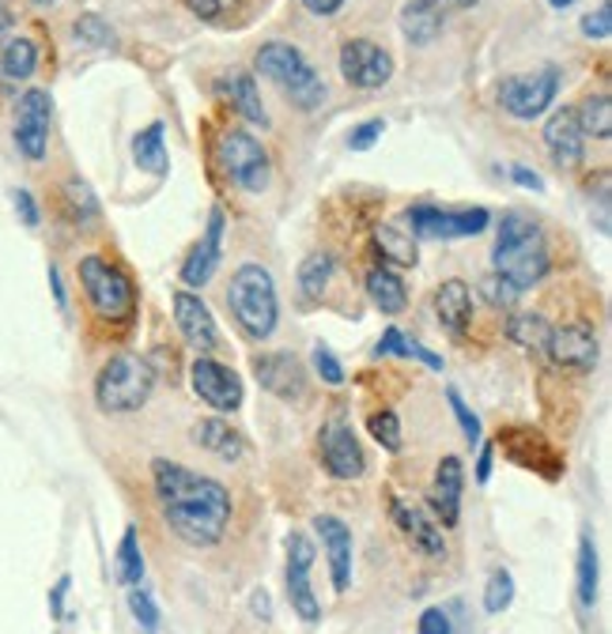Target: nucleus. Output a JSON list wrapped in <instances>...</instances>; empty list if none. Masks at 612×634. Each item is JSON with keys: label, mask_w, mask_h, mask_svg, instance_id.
I'll list each match as a JSON object with an SVG mask.
<instances>
[{"label": "nucleus", "mask_w": 612, "mask_h": 634, "mask_svg": "<svg viewBox=\"0 0 612 634\" xmlns=\"http://www.w3.org/2000/svg\"><path fill=\"white\" fill-rule=\"evenodd\" d=\"M341 80L355 91H378L394 80V53L374 39H349L336 53Z\"/></svg>", "instance_id": "9b49d317"}, {"label": "nucleus", "mask_w": 612, "mask_h": 634, "mask_svg": "<svg viewBox=\"0 0 612 634\" xmlns=\"http://www.w3.org/2000/svg\"><path fill=\"white\" fill-rule=\"evenodd\" d=\"M216 163L227 181L250 197H261L272 181V159L250 128H224V136L216 141Z\"/></svg>", "instance_id": "0eeeda50"}, {"label": "nucleus", "mask_w": 612, "mask_h": 634, "mask_svg": "<svg viewBox=\"0 0 612 634\" xmlns=\"http://www.w3.org/2000/svg\"><path fill=\"white\" fill-rule=\"evenodd\" d=\"M491 472H496V443H480V457H477V484H488Z\"/></svg>", "instance_id": "4d7b16f0"}, {"label": "nucleus", "mask_w": 612, "mask_h": 634, "mask_svg": "<svg viewBox=\"0 0 612 634\" xmlns=\"http://www.w3.org/2000/svg\"><path fill=\"white\" fill-rule=\"evenodd\" d=\"M598 582H601V563H598V544L590 532L579 537V559H574V593H579L582 609L598 604Z\"/></svg>", "instance_id": "7c9ffc66"}, {"label": "nucleus", "mask_w": 612, "mask_h": 634, "mask_svg": "<svg viewBox=\"0 0 612 634\" xmlns=\"http://www.w3.org/2000/svg\"><path fill=\"white\" fill-rule=\"evenodd\" d=\"M253 72L269 80V84H277L299 110H318L329 95L325 80L318 76V69L295 42H264L253 53Z\"/></svg>", "instance_id": "20e7f679"}, {"label": "nucleus", "mask_w": 612, "mask_h": 634, "mask_svg": "<svg viewBox=\"0 0 612 634\" xmlns=\"http://www.w3.org/2000/svg\"><path fill=\"white\" fill-rule=\"evenodd\" d=\"M219 4H224V12H227V8H231V4H235V0H219Z\"/></svg>", "instance_id": "69168bd1"}, {"label": "nucleus", "mask_w": 612, "mask_h": 634, "mask_svg": "<svg viewBox=\"0 0 612 634\" xmlns=\"http://www.w3.org/2000/svg\"><path fill=\"white\" fill-rule=\"evenodd\" d=\"M227 310H231L235 325L250 340H269L280 325V295L272 272L258 261H246L231 272L227 283Z\"/></svg>", "instance_id": "7ed1b4c3"}, {"label": "nucleus", "mask_w": 612, "mask_h": 634, "mask_svg": "<svg viewBox=\"0 0 612 634\" xmlns=\"http://www.w3.org/2000/svg\"><path fill=\"white\" fill-rule=\"evenodd\" d=\"M480 0H443L446 12H469V8H477Z\"/></svg>", "instance_id": "680f3d73"}, {"label": "nucleus", "mask_w": 612, "mask_h": 634, "mask_svg": "<svg viewBox=\"0 0 612 634\" xmlns=\"http://www.w3.org/2000/svg\"><path fill=\"white\" fill-rule=\"evenodd\" d=\"M416 634H454L450 615H446L443 609H424V612H419Z\"/></svg>", "instance_id": "3c124183"}, {"label": "nucleus", "mask_w": 612, "mask_h": 634, "mask_svg": "<svg viewBox=\"0 0 612 634\" xmlns=\"http://www.w3.org/2000/svg\"><path fill=\"white\" fill-rule=\"evenodd\" d=\"M390 518L401 529V537L408 540V548L424 559H446V537L443 526L427 513L424 507H413L405 499H390Z\"/></svg>", "instance_id": "a211bd4d"}, {"label": "nucleus", "mask_w": 612, "mask_h": 634, "mask_svg": "<svg viewBox=\"0 0 612 634\" xmlns=\"http://www.w3.org/2000/svg\"><path fill=\"white\" fill-rule=\"evenodd\" d=\"M574 0H548V8H556V12H563V8H571Z\"/></svg>", "instance_id": "e2e57ef3"}, {"label": "nucleus", "mask_w": 612, "mask_h": 634, "mask_svg": "<svg viewBox=\"0 0 612 634\" xmlns=\"http://www.w3.org/2000/svg\"><path fill=\"white\" fill-rule=\"evenodd\" d=\"M167 125L163 122H148L144 128H136L133 136V163L141 170L155 174V178H167L170 174V155H167Z\"/></svg>", "instance_id": "c85d7f7f"}, {"label": "nucleus", "mask_w": 612, "mask_h": 634, "mask_svg": "<svg viewBox=\"0 0 612 634\" xmlns=\"http://www.w3.org/2000/svg\"><path fill=\"white\" fill-rule=\"evenodd\" d=\"M194 443H197L200 449H208L212 457H219V461H239V457L246 454L242 435H239V430H235L224 416L197 419V423H194Z\"/></svg>", "instance_id": "cd10ccee"}, {"label": "nucleus", "mask_w": 612, "mask_h": 634, "mask_svg": "<svg viewBox=\"0 0 612 634\" xmlns=\"http://www.w3.org/2000/svg\"><path fill=\"white\" fill-rule=\"evenodd\" d=\"M12 23H15L12 8H8V0H0V39H4V34L12 31Z\"/></svg>", "instance_id": "052dcab7"}, {"label": "nucleus", "mask_w": 612, "mask_h": 634, "mask_svg": "<svg viewBox=\"0 0 612 634\" xmlns=\"http://www.w3.org/2000/svg\"><path fill=\"white\" fill-rule=\"evenodd\" d=\"M510 604H515V574L496 567V571L488 574V585H484V612L504 615Z\"/></svg>", "instance_id": "58836bf2"}, {"label": "nucleus", "mask_w": 612, "mask_h": 634, "mask_svg": "<svg viewBox=\"0 0 612 634\" xmlns=\"http://www.w3.org/2000/svg\"><path fill=\"white\" fill-rule=\"evenodd\" d=\"M446 404H450V412H454V419H458V427H461V435H465V443L469 446H480L484 443V427H480V416L477 412L465 404V397L454 385H446Z\"/></svg>", "instance_id": "79ce46f5"}, {"label": "nucleus", "mask_w": 612, "mask_h": 634, "mask_svg": "<svg viewBox=\"0 0 612 634\" xmlns=\"http://www.w3.org/2000/svg\"><path fill=\"white\" fill-rule=\"evenodd\" d=\"M31 4H34V8H53L58 0H31Z\"/></svg>", "instance_id": "0e129e2a"}, {"label": "nucleus", "mask_w": 612, "mask_h": 634, "mask_svg": "<svg viewBox=\"0 0 612 634\" xmlns=\"http://www.w3.org/2000/svg\"><path fill=\"white\" fill-rule=\"evenodd\" d=\"M499 449H504L507 461H515L518 468H529V472L544 476V480H560V472H563L560 449L548 443L544 435H537L533 427L499 430Z\"/></svg>", "instance_id": "dca6fc26"}, {"label": "nucleus", "mask_w": 612, "mask_h": 634, "mask_svg": "<svg viewBox=\"0 0 612 634\" xmlns=\"http://www.w3.org/2000/svg\"><path fill=\"white\" fill-rule=\"evenodd\" d=\"M363 288H367L371 306L378 310V314H386V318H397L401 310L408 306L405 280H401L390 264H374V269H367V276H363Z\"/></svg>", "instance_id": "bb28decb"}, {"label": "nucleus", "mask_w": 612, "mask_h": 634, "mask_svg": "<svg viewBox=\"0 0 612 634\" xmlns=\"http://www.w3.org/2000/svg\"><path fill=\"white\" fill-rule=\"evenodd\" d=\"M72 590V578L69 574H61L58 582H53V590H50V615L53 620H61L65 615V596Z\"/></svg>", "instance_id": "5fc2aeb1"}, {"label": "nucleus", "mask_w": 612, "mask_h": 634, "mask_svg": "<svg viewBox=\"0 0 612 634\" xmlns=\"http://www.w3.org/2000/svg\"><path fill=\"white\" fill-rule=\"evenodd\" d=\"M544 355H548V360H552L556 371L574 374V378H587V374L598 371L601 347H598V336H593L587 325L571 321V325L552 329V336H548V352H544Z\"/></svg>", "instance_id": "2eb2a0df"}, {"label": "nucleus", "mask_w": 612, "mask_h": 634, "mask_svg": "<svg viewBox=\"0 0 612 634\" xmlns=\"http://www.w3.org/2000/svg\"><path fill=\"white\" fill-rule=\"evenodd\" d=\"M507 174H510V181H515L518 189H526V193H544L548 189L541 174H537L533 167H526V163H510Z\"/></svg>", "instance_id": "8fccbe9b"}, {"label": "nucleus", "mask_w": 612, "mask_h": 634, "mask_svg": "<svg viewBox=\"0 0 612 634\" xmlns=\"http://www.w3.org/2000/svg\"><path fill=\"white\" fill-rule=\"evenodd\" d=\"M224 235H227V211L216 205L212 211H208L205 235L189 246L186 261H181V269H178L181 288H205V283L212 280L219 261H224Z\"/></svg>", "instance_id": "f3484780"}, {"label": "nucleus", "mask_w": 612, "mask_h": 634, "mask_svg": "<svg viewBox=\"0 0 612 634\" xmlns=\"http://www.w3.org/2000/svg\"><path fill=\"white\" fill-rule=\"evenodd\" d=\"M152 487L155 502L163 510V521L189 548H216L231 526L235 499L224 484L205 472H194L181 461L155 457L152 461Z\"/></svg>", "instance_id": "f257e3e1"}, {"label": "nucleus", "mask_w": 612, "mask_h": 634, "mask_svg": "<svg viewBox=\"0 0 612 634\" xmlns=\"http://www.w3.org/2000/svg\"><path fill=\"white\" fill-rule=\"evenodd\" d=\"M189 385H194L197 397L212 412H219V416L239 412L246 401V385L239 378V371L212 360V355H197L194 366H189Z\"/></svg>", "instance_id": "ddd939ff"}, {"label": "nucleus", "mask_w": 612, "mask_h": 634, "mask_svg": "<svg viewBox=\"0 0 612 634\" xmlns=\"http://www.w3.org/2000/svg\"><path fill=\"white\" fill-rule=\"evenodd\" d=\"M435 318L446 336L461 340L473 325V291L465 280H443L435 288Z\"/></svg>", "instance_id": "393cba45"}, {"label": "nucleus", "mask_w": 612, "mask_h": 634, "mask_svg": "<svg viewBox=\"0 0 612 634\" xmlns=\"http://www.w3.org/2000/svg\"><path fill=\"white\" fill-rule=\"evenodd\" d=\"M114 578H117V585H125V590L144 582V551H141V537H136L133 526L122 532V544L114 551Z\"/></svg>", "instance_id": "c9c22d12"}, {"label": "nucleus", "mask_w": 612, "mask_h": 634, "mask_svg": "<svg viewBox=\"0 0 612 634\" xmlns=\"http://www.w3.org/2000/svg\"><path fill=\"white\" fill-rule=\"evenodd\" d=\"M556 95H560V69H556V64L504 76V84L496 91L504 114L515 117V122H537V117H544L548 110L556 106Z\"/></svg>", "instance_id": "1a4fd4ad"}, {"label": "nucleus", "mask_w": 612, "mask_h": 634, "mask_svg": "<svg viewBox=\"0 0 612 634\" xmlns=\"http://www.w3.org/2000/svg\"><path fill=\"white\" fill-rule=\"evenodd\" d=\"M34 69H39V42L34 39H8L0 45V76L20 84V80H31Z\"/></svg>", "instance_id": "2f4dec72"}, {"label": "nucleus", "mask_w": 612, "mask_h": 634, "mask_svg": "<svg viewBox=\"0 0 612 634\" xmlns=\"http://www.w3.org/2000/svg\"><path fill=\"white\" fill-rule=\"evenodd\" d=\"M288 548V567H284V582H288V601H291V612L307 623H318L322 620V604H318V593L310 585V571H314V540L303 537V532H288L284 540Z\"/></svg>", "instance_id": "f8f14e48"}, {"label": "nucleus", "mask_w": 612, "mask_h": 634, "mask_svg": "<svg viewBox=\"0 0 612 634\" xmlns=\"http://www.w3.org/2000/svg\"><path fill=\"white\" fill-rule=\"evenodd\" d=\"M12 208H15V216H20V224L27 227V231H39L42 227V208H39V200H34L31 189H12Z\"/></svg>", "instance_id": "de8ad7c7"}, {"label": "nucleus", "mask_w": 612, "mask_h": 634, "mask_svg": "<svg viewBox=\"0 0 612 634\" xmlns=\"http://www.w3.org/2000/svg\"><path fill=\"white\" fill-rule=\"evenodd\" d=\"M579 31H582V39H593V42H609L612 39V8H609V0L601 8H593V12L582 15Z\"/></svg>", "instance_id": "a18cd8bd"}, {"label": "nucleus", "mask_w": 612, "mask_h": 634, "mask_svg": "<svg viewBox=\"0 0 612 634\" xmlns=\"http://www.w3.org/2000/svg\"><path fill=\"white\" fill-rule=\"evenodd\" d=\"M50 288H53V302H58L61 314H69V291H65V280H61V269L50 264Z\"/></svg>", "instance_id": "13d9d810"}, {"label": "nucleus", "mask_w": 612, "mask_h": 634, "mask_svg": "<svg viewBox=\"0 0 612 634\" xmlns=\"http://www.w3.org/2000/svg\"><path fill=\"white\" fill-rule=\"evenodd\" d=\"M310 363H314L318 378H322L325 385H333V389H341V385L349 382V374H344V363L336 360V355L329 352L325 344H314V352H310Z\"/></svg>", "instance_id": "c03bdc74"}, {"label": "nucleus", "mask_w": 612, "mask_h": 634, "mask_svg": "<svg viewBox=\"0 0 612 634\" xmlns=\"http://www.w3.org/2000/svg\"><path fill=\"white\" fill-rule=\"evenodd\" d=\"M216 95L224 98V106H231L246 125H261V128L272 125L269 122V110H264V103H261L258 76H253V72H246V69L219 72Z\"/></svg>", "instance_id": "b1692460"}, {"label": "nucleus", "mask_w": 612, "mask_h": 634, "mask_svg": "<svg viewBox=\"0 0 612 634\" xmlns=\"http://www.w3.org/2000/svg\"><path fill=\"white\" fill-rule=\"evenodd\" d=\"M461 495H465V465H461V457L446 454L435 468L432 491H427V507L435 510V521L443 529H458Z\"/></svg>", "instance_id": "4be33fe9"}, {"label": "nucleus", "mask_w": 612, "mask_h": 634, "mask_svg": "<svg viewBox=\"0 0 612 634\" xmlns=\"http://www.w3.org/2000/svg\"><path fill=\"white\" fill-rule=\"evenodd\" d=\"M250 609H253V615H261V620H272V601H269V593H264V590H253Z\"/></svg>", "instance_id": "bf43d9fd"}, {"label": "nucleus", "mask_w": 612, "mask_h": 634, "mask_svg": "<svg viewBox=\"0 0 612 634\" xmlns=\"http://www.w3.org/2000/svg\"><path fill=\"white\" fill-rule=\"evenodd\" d=\"M318 457H322L325 472L333 480H360L367 472V457H363V446L355 438L352 423L344 419H329L318 430Z\"/></svg>", "instance_id": "4468645a"}, {"label": "nucleus", "mask_w": 612, "mask_h": 634, "mask_svg": "<svg viewBox=\"0 0 612 634\" xmlns=\"http://www.w3.org/2000/svg\"><path fill=\"white\" fill-rule=\"evenodd\" d=\"M50 125H53V95L45 87H31L20 95L12 117V144L27 163H42L50 152Z\"/></svg>", "instance_id": "9d476101"}, {"label": "nucleus", "mask_w": 612, "mask_h": 634, "mask_svg": "<svg viewBox=\"0 0 612 634\" xmlns=\"http://www.w3.org/2000/svg\"><path fill=\"white\" fill-rule=\"evenodd\" d=\"M544 148L552 155V163L560 170H574L587 159V136L579 128V117H574V106H560L548 114L544 122Z\"/></svg>", "instance_id": "412c9836"}, {"label": "nucleus", "mask_w": 612, "mask_h": 634, "mask_svg": "<svg viewBox=\"0 0 612 634\" xmlns=\"http://www.w3.org/2000/svg\"><path fill=\"white\" fill-rule=\"evenodd\" d=\"M401 224L413 238H427V242H458V238H477L491 227L488 208H443L432 200H419L401 211Z\"/></svg>", "instance_id": "6e6552de"}, {"label": "nucleus", "mask_w": 612, "mask_h": 634, "mask_svg": "<svg viewBox=\"0 0 612 634\" xmlns=\"http://www.w3.org/2000/svg\"><path fill=\"white\" fill-rule=\"evenodd\" d=\"M526 291H518L515 283L507 280V276H499V272H488L480 280V299L488 302L491 310H515L518 302H522Z\"/></svg>", "instance_id": "ea45409f"}, {"label": "nucleus", "mask_w": 612, "mask_h": 634, "mask_svg": "<svg viewBox=\"0 0 612 634\" xmlns=\"http://www.w3.org/2000/svg\"><path fill=\"white\" fill-rule=\"evenodd\" d=\"M401 344H405V333H401L397 325H390L386 333L378 336V344H374V355H378V360L382 355H397L401 360Z\"/></svg>", "instance_id": "603ef678"}, {"label": "nucleus", "mask_w": 612, "mask_h": 634, "mask_svg": "<svg viewBox=\"0 0 612 634\" xmlns=\"http://www.w3.org/2000/svg\"><path fill=\"white\" fill-rule=\"evenodd\" d=\"M170 306H175V325L181 340H186L197 355H212L219 347V325L212 310L200 302V295H194V291H175Z\"/></svg>", "instance_id": "aec40b11"}, {"label": "nucleus", "mask_w": 612, "mask_h": 634, "mask_svg": "<svg viewBox=\"0 0 612 634\" xmlns=\"http://www.w3.org/2000/svg\"><path fill=\"white\" fill-rule=\"evenodd\" d=\"M367 430L371 438L378 443L386 454H401V446H405V430H401V419L394 408H378L367 416Z\"/></svg>", "instance_id": "4c0bfd02"}, {"label": "nucleus", "mask_w": 612, "mask_h": 634, "mask_svg": "<svg viewBox=\"0 0 612 634\" xmlns=\"http://www.w3.org/2000/svg\"><path fill=\"white\" fill-rule=\"evenodd\" d=\"M125 604H129V615H133L136 627H141L144 634L159 631V604H155L152 590H144V585H129V596H125Z\"/></svg>", "instance_id": "a19ab883"}, {"label": "nucleus", "mask_w": 612, "mask_h": 634, "mask_svg": "<svg viewBox=\"0 0 612 634\" xmlns=\"http://www.w3.org/2000/svg\"><path fill=\"white\" fill-rule=\"evenodd\" d=\"M450 12L443 8V0H405L401 4V34L413 45H432L443 34Z\"/></svg>", "instance_id": "a878e982"}, {"label": "nucleus", "mask_w": 612, "mask_h": 634, "mask_svg": "<svg viewBox=\"0 0 612 634\" xmlns=\"http://www.w3.org/2000/svg\"><path fill=\"white\" fill-rule=\"evenodd\" d=\"M314 529H318V540H322V551H325L333 593H349V585H352V529L344 526L336 513H318Z\"/></svg>", "instance_id": "5701e85b"}, {"label": "nucleus", "mask_w": 612, "mask_h": 634, "mask_svg": "<svg viewBox=\"0 0 612 634\" xmlns=\"http://www.w3.org/2000/svg\"><path fill=\"white\" fill-rule=\"evenodd\" d=\"M507 336L510 344H518L529 355H544L548 352V336H552V325H548L544 314L537 310H515L507 321Z\"/></svg>", "instance_id": "c756f323"}, {"label": "nucleus", "mask_w": 612, "mask_h": 634, "mask_svg": "<svg viewBox=\"0 0 612 634\" xmlns=\"http://www.w3.org/2000/svg\"><path fill=\"white\" fill-rule=\"evenodd\" d=\"M333 276H336V257L333 253L303 257V264H299V291H303V299L322 302L329 283H333Z\"/></svg>", "instance_id": "72a5a7b5"}, {"label": "nucleus", "mask_w": 612, "mask_h": 634, "mask_svg": "<svg viewBox=\"0 0 612 634\" xmlns=\"http://www.w3.org/2000/svg\"><path fill=\"white\" fill-rule=\"evenodd\" d=\"M155 393V366L136 352H117L95 374V404L106 416H133Z\"/></svg>", "instance_id": "39448f33"}, {"label": "nucleus", "mask_w": 612, "mask_h": 634, "mask_svg": "<svg viewBox=\"0 0 612 634\" xmlns=\"http://www.w3.org/2000/svg\"><path fill=\"white\" fill-rule=\"evenodd\" d=\"M401 360H419L427 371H443V355H435L432 347H424L413 336H405V344H401Z\"/></svg>", "instance_id": "09e8293b"}, {"label": "nucleus", "mask_w": 612, "mask_h": 634, "mask_svg": "<svg viewBox=\"0 0 612 634\" xmlns=\"http://www.w3.org/2000/svg\"><path fill=\"white\" fill-rule=\"evenodd\" d=\"M382 133H386V122L382 117H367V122H360V125H352V133H349V152H371L374 144L382 141Z\"/></svg>", "instance_id": "49530a36"}, {"label": "nucleus", "mask_w": 612, "mask_h": 634, "mask_svg": "<svg viewBox=\"0 0 612 634\" xmlns=\"http://www.w3.org/2000/svg\"><path fill=\"white\" fill-rule=\"evenodd\" d=\"M491 264L499 276H507L518 291H529L541 283L548 269H552V253H548L544 231L537 219L526 211H504L496 227V250H491Z\"/></svg>", "instance_id": "f03ea898"}, {"label": "nucleus", "mask_w": 612, "mask_h": 634, "mask_svg": "<svg viewBox=\"0 0 612 634\" xmlns=\"http://www.w3.org/2000/svg\"><path fill=\"white\" fill-rule=\"evenodd\" d=\"M253 378L264 393L280 401H303L307 397V371L291 352H264L253 355Z\"/></svg>", "instance_id": "6ab92c4d"}, {"label": "nucleus", "mask_w": 612, "mask_h": 634, "mask_svg": "<svg viewBox=\"0 0 612 634\" xmlns=\"http://www.w3.org/2000/svg\"><path fill=\"white\" fill-rule=\"evenodd\" d=\"M76 276L98 321H106V325H129L136 318V283L122 264H114L103 253H84L76 264Z\"/></svg>", "instance_id": "423d86ee"}, {"label": "nucleus", "mask_w": 612, "mask_h": 634, "mask_svg": "<svg viewBox=\"0 0 612 634\" xmlns=\"http://www.w3.org/2000/svg\"><path fill=\"white\" fill-rule=\"evenodd\" d=\"M344 4H349V0H303L307 15H314V20H333Z\"/></svg>", "instance_id": "6e6d98bb"}, {"label": "nucleus", "mask_w": 612, "mask_h": 634, "mask_svg": "<svg viewBox=\"0 0 612 634\" xmlns=\"http://www.w3.org/2000/svg\"><path fill=\"white\" fill-rule=\"evenodd\" d=\"M374 246L382 250V257H390L394 264H405V269L419 261L416 238L408 235L401 224H378V227H374Z\"/></svg>", "instance_id": "f704fd0d"}, {"label": "nucleus", "mask_w": 612, "mask_h": 634, "mask_svg": "<svg viewBox=\"0 0 612 634\" xmlns=\"http://www.w3.org/2000/svg\"><path fill=\"white\" fill-rule=\"evenodd\" d=\"M61 197H65V208H69V216L76 219L80 227H91L98 219V197H95V189L87 186L84 178H69L65 186H61Z\"/></svg>", "instance_id": "e433bc0d"}, {"label": "nucleus", "mask_w": 612, "mask_h": 634, "mask_svg": "<svg viewBox=\"0 0 612 634\" xmlns=\"http://www.w3.org/2000/svg\"><path fill=\"white\" fill-rule=\"evenodd\" d=\"M574 117H579V128L587 141H609L612 136V98L605 91H590V95L574 106Z\"/></svg>", "instance_id": "473e14b6"}, {"label": "nucleus", "mask_w": 612, "mask_h": 634, "mask_svg": "<svg viewBox=\"0 0 612 634\" xmlns=\"http://www.w3.org/2000/svg\"><path fill=\"white\" fill-rule=\"evenodd\" d=\"M72 34H76L84 45H95V50H110V45L117 42V34L110 31V23L103 20V15H95V12H87V15H80L76 23H72Z\"/></svg>", "instance_id": "37998d69"}, {"label": "nucleus", "mask_w": 612, "mask_h": 634, "mask_svg": "<svg viewBox=\"0 0 612 634\" xmlns=\"http://www.w3.org/2000/svg\"><path fill=\"white\" fill-rule=\"evenodd\" d=\"M181 4H186L189 12H194L197 20H205V23H216L219 15H227V12H224V4H219V0H181Z\"/></svg>", "instance_id": "864d4df0"}]
</instances>
